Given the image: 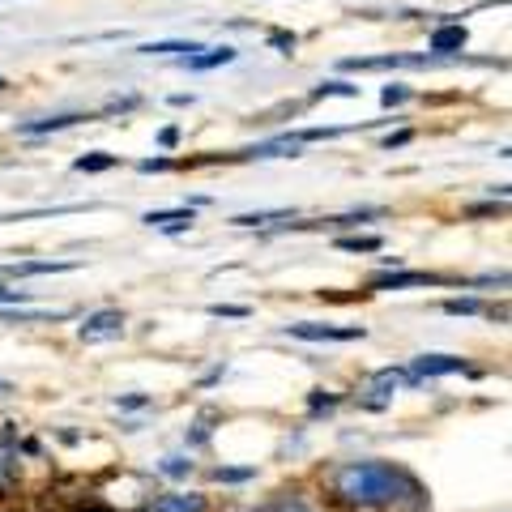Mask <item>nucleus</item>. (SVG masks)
Here are the masks:
<instances>
[{
    "label": "nucleus",
    "instance_id": "obj_1",
    "mask_svg": "<svg viewBox=\"0 0 512 512\" xmlns=\"http://www.w3.org/2000/svg\"><path fill=\"white\" fill-rule=\"evenodd\" d=\"M320 500L338 512H423L427 487L414 478L402 461L359 457L338 461L320 478Z\"/></svg>",
    "mask_w": 512,
    "mask_h": 512
},
{
    "label": "nucleus",
    "instance_id": "obj_2",
    "mask_svg": "<svg viewBox=\"0 0 512 512\" xmlns=\"http://www.w3.org/2000/svg\"><path fill=\"white\" fill-rule=\"evenodd\" d=\"M406 367H380V372H372L363 384H359V393H355V402L363 410H389L393 406V397L406 389Z\"/></svg>",
    "mask_w": 512,
    "mask_h": 512
},
{
    "label": "nucleus",
    "instance_id": "obj_3",
    "mask_svg": "<svg viewBox=\"0 0 512 512\" xmlns=\"http://www.w3.org/2000/svg\"><path fill=\"white\" fill-rule=\"evenodd\" d=\"M22 478V436L13 423H0V500L18 491Z\"/></svg>",
    "mask_w": 512,
    "mask_h": 512
},
{
    "label": "nucleus",
    "instance_id": "obj_4",
    "mask_svg": "<svg viewBox=\"0 0 512 512\" xmlns=\"http://www.w3.org/2000/svg\"><path fill=\"white\" fill-rule=\"evenodd\" d=\"M261 512H329V504L320 500V491L308 483H291V487H278L274 495L265 500Z\"/></svg>",
    "mask_w": 512,
    "mask_h": 512
},
{
    "label": "nucleus",
    "instance_id": "obj_5",
    "mask_svg": "<svg viewBox=\"0 0 512 512\" xmlns=\"http://www.w3.org/2000/svg\"><path fill=\"white\" fill-rule=\"evenodd\" d=\"M457 372H474V367L461 359V355H419V359H410L406 380H410V384H427V380L457 376Z\"/></svg>",
    "mask_w": 512,
    "mask_h": 512
},
{
    "label": "nucleus",
    "instance_id": "obj_6",
    "mask_svg": "<svg viewBox=\"0 0 512 512\" xmlns=\"http://www.w3.org/2000/svg\"><path fill=\"white\" fill-rule=\"evenodd\" d=\"M286 338H299V342H363L367 329L363 325H316V320H299V325H286Z\"/></svg>",
    "mask_w": 512,
    "mask_h": 512
},
{
    "label": "nucleus",
    "instance_id": "obj_7",
    "mask_svg": "<svg viewBox=\"0 0 512 512\" xmlns=\"http://www.w3.org/2000/svg\"><path fill=\"white\" fill-rule=\"evenodd\" d=\"M77 338L82 342H116V338H124V312H116V308L90 312L82 325H77Z\"/></svg>",
    "mask_w": 512,
    "mask_h": 512
},
{
    "label": "nucleus",
    "instance_id": "obj_8",
    "mask_svg": "<svg viewBox=\"0 0 512 512\" xmlns=\"http://www.w3.org/2000/svg\"><path fill=\"white\" fill-rule=\"evenodd\" d=\"M427 64H436V56H355V60H342L346 73H384V69H427Z\"/></svg>",
    "mask_w": 512,
    "mask_h": 512
},
{
    "label": "nucleus",
    "instance_id": "obj_9",
    "mask_svg": "<svg viewBox=\"0 0 512 512\" xmlns=\"http://www.w3.org/2000/svg\"><path fill=\"white\" fill-rule=\"evenodd\" d=\"M141 512H210V495H201V491H158Z\"/></svg>",
    "mask_w": 512,
    "mask_h": 512
},
{
    "label": "nucleus",
    "instance_id": "obj_10",
    "mask_svg": "<svg viewBox=\"0 0 512 512\" xmlns=\"http://www.w3.org/2000/svg\"><path fill=\"white\" fill-rule=\"evenodd\" d=\"M444 278L436 274H423V269H393V274H376L372 282V291H406V286H440Z\"/></svg>",
    "mask_w": 512,
    "mask_h": 512
},
{
    "label": "nucleus",
    "instance_id": "obj_11",
    "mask_svg": "<svg viewBox=\"0 0 512 512\" xmlns=\"http://www.w3.org/2000/svg\"><path fill=\"white\" fill-rule=\"evenodd\" d=\"M146 227L163 231V235H184L192 227V210L184 205V210H150L146 214Z\"/></svg>",
    "mask_w": 512,
    "mask_h": 512
},
{
    "label": "nucleus",
    "instance_id": "obj_12",
    "mask_svg": "<svg viewBox=\"0 0 512 512\" xmlns=\"http://www.w3.org/2000/svg\"><path fill=\"white\" fill-rule=\"evenodd\" d=\"M69 269H77L73 261H18V265H5L0 274L9 278H39V274H69Z\"/></svg>",
    "mask_w": 512,
    "mask_h": 512
},
{
    "label": "nucleus",
    "instance_id": "obj_13",
    "mask_svg": "<svg viewBox=\"0 0 512 512\" xmlns=\"http://www.w3.org/2000/svg\"><path fill=\"white\" fill-rule=\"evenodd\" d=\"M231 60H235V47H201L197 56H188L180 64L192 73H210V69H218V64H231Z\"/></svg>",
    "mask_w": 512,
    "mask_h": 512
},
{
    "label": "nucleus",
    "instance_id": "obj_14",
    "mask_svg": "<svg viewBox=\"0 0 512 512\" xmlns=\"http://www.w3.org/2000/svg\"><path fill=\"white\" fill-rule=\"evenodd\" d=\"M466 26H440L436 35H431V52H436V60L440 56H453V52H461L466 47Z\"/></svg>",
    "mask_w": 512,
    "mask_h": 512
},
{
    "label": "nucleus",
    "instance_id": "obj_15",
    "mask_svg": "<svg viewBox=\"0 0 512 512\" xmlns=\"http://www.w3.org/2000/svg\"><path fill=\"white\" fill-rule=\"evenodd\" d=\"M77 120H86V116H47V120H26V124H18V133H26V137L60 133V128H73Z\"/></svg>",
    "mask_w": 512,
    "mask_h": 512
},
{
    "label": "nucleus",
    "instance_id": "obj_16",
    "mask_svg": "<svg viewBox=\"0 0 512 512\" xmlns=\"http://www.w3.org/2000/svg\"><path fill=\"white\" fill-rule=\"evenodd\" d=\"M141 52H146V56H175V52H184L180 60H188V56L201 52V43H180V39H171V43H146Z\"/></svg>",
    "mask_w": 512,
    "mask_h": 512
},
{
    "label": "nucleus",
    "instance_id": "obj_17",
    "mask_svg": "<svg viewBox=\"0 0 512 512\" xmlns=\"http://www.w3.org/2000/svg\"><path fill=\"white\" fill-rule=\"evenodd\" d=\"M192 470H197V461H192V457H163V461H158V474L175 478V483H180V478H192Z\"/></svg>",
    "mask_w": 512,
    "mask_h": 512
},
{
    "label": "nucleus",
    "instance_id": "obj_18",
    "mask_svg": "<svg viewBox=\"0 0 512 512\" xmlns=\"http://www.w3.org/2000/svg\"><path fill=\"white\" fill-rule=\"evenodd\" d=\"M252 478H256V466H214V483L239 487V483H252Z\"/></svg>",
    "mask_w": 512,
    "mask_h": 512
},
{
    "label": "nucleus",
    "instance_id": "obj_19",
    "mask_svg": "<svg viewBox=\"0 0 512 512\" xmlns=\"http://www.w3.org/2000/svg\"><path fill=\"white\" fill-rule=\"evenodd\" d=\"M338 248H342V252H380L384 239H380V235H342Z\"/></svg>",
    "mask_w": 512,
    "mask_h": 512
},
{
    "label": "nucleus",
    "instance_id": "obj_20",
    "mask_svg": "<svg viewBox=\"0 0 512 512\" xmlns=\"http://www.w3.org/2000/svg\"><path fill=\"white\" fill-rule=\"evenodd\" d=\"M269 222H291V210H269V214H239L235 227H269Z\"/></svg>",
    "mask_w": 512,
    "mask_h": 512
},
{
    "label": "nucleus",
    "instance_id": "obj_21",
    "mask_svg": "<svg viewBox=\"0 0 512 512\" xmlns=\"http://www.w3.org/2000/svg\"><path fill=\"white\" fill-rule=\"evenodd\" d=\"M342 406V397L338 393H329V389H316L312 397H308V414L316 419V414H329V410H338Z\"/></svg>",
    "mask_w": 512,
    "mask_h": 512
},
{
    "label": "nucleus",
    "instance_id": "obj_22",
    "mask_svg": "<svg viewBox=\"0 0 512 512\" xmlns=\"http://www.w3.org/2000/svg\"><path fill=\"white\" fill-rule=\"evenodd\" d=\"M73 167H77V171H86V175H99V171H111V167H116V154H86V158H77Z\"/></svg>",
    "mask_w": 512,
    "mask_h": 512
},
{
    "label": "nucleus",
    "instance_id": "obj_23",
    "mask_svg": "<svg viewBox=\"0 0 512 512\" xmlns=\"http://www.w3.org/2000/svg\"><path fill=\"white\" fill-rule=\"evenodd\" d=\"M329 94H342V99H359V86H350V82H325V86L312 90V99H329Z\"/></svg>",
    "mask_w": 512,
    "mask_h": 512
},
{
    "label": "nucleus",
    "instance_id": "obj_24",
    "mask_svg": "<svg viewBox=\"0 0 512 512\" xmlns=\"http://www.w3.org/2000/svg\"><path fill=\"white\" fill-rule=\"evenodd\" d=\"M444 312L448 316H478L483 312V303L478 299H444Z\"/></svg>",
    "mask_w": 512,
    "mask_h": 512
},
{
    "label": "nucleus",
    "instance_id": "obj_25",
    "mask_svg": "<svg viewBox=\"0 0 512 512\" xmlns=\"http://www.w3.org/2000/svg\"><path fill=\"white\" fill-rule=\"evenodd\" d=\"M210 316H227V320H248L252 308H239V303H210Z\"/></svg>",
    "mask_w": 512,
    "mask_h": 512
},
{
    "label": "nucleus",
    "instance_id": "obj_26",
    "mask_svg": "<svg viewBox=\"0 0 512 512\" xmlns=\"http://www.w3.org/2000/svg\"><path fill=\"white\" fill-rule=\"evenodd\" d=\"M406 99H410L406 86H384V90H380V103H384V107H402Z\"/></svg>",
    "mask_w": 512,
    "mask_h": 512
},
{
    "label": "nucleus",
    "instance_id": "obj_27",
    "mask_svg": "<svg viewBox=\"0 0 512 512\" xmlns=\"http://www.w3.org/2000/svg\"><path fill=\"white\" fill-rule=\"evenodd\" d=\"M116 406H120V410H146L150 397H146V393H124V397H116Z\"/></svg>",
    "mask_w": 512,
    "mask_h": 512
},
{
    "label": "nucleus",
    "instance_id": "obj_28",
    "mask_svg": "<svg viewBox=\"0 0 512 512\" xmlns=\"http://www.w3.org/2000/svg\"><path fill=\"white\" fill-rule=\"evenodd\" d=\"M18 303H30V291H9V286H0V308H18Z\"/></svg>",
    "mask_w": 512,
    "mask_h": 512
},
{
    "label": "nucleus",
    "instance_id": "obj_29",
    "mask_svg": "<svg viewBox=\"0 0 512 512\" xmlns=\"http://www.w3.org/2000/svg\"><path fill=\"white\" fill-rule=\"evenodd\" d=\"M269 47H278V52L291 56V52H295V35H286V30H274V35H269Z\"/></svg>",
    "mask_w": 512,
    "mask_h": 512
},
{
    "label": "nucleus",
    "instance_id": "obj_30",
    "mask_svg": "<svg viewBox=\"0 0 512 512\" xmlns=\"http://www.w3.org/2000/svg\"><path fill=\"white\" fill-rule=\"evenodd\" d=\"M175 163H171V158H141V163H137V171H146V175H154V171H171Z\"/></svg>",
    "mask_w": 512,
    "mask_h": 512
},
{
    "label": "nucleus",
    "instance_id": "obj_31",
    "mask_svg": "<svg viewBox=\"0 0 512 512\" xmlns=\"http://www.w3.org/2000/svg\"><path fill=\"white\" fill-rule=\"evenodd\" d=\"M410 141V128H402V133H389L384 137V150H397V146H406Z\"/></svg>",
    "mask_w": 512,
    "mask_h": 512
},
{
    "label": "nucleus",
    "instance_id": "obj_32",
    "mask_svg": "<svg viewBox=\"0 0 512 512\" xmlns=\"http://www.w3.org/2000/svg\"><path fill=\"white\" fill-rule=\"evenodd\" d=\"M73 512H116L111 504H103V500H86V504H77Z\"/></svg>",
    "mask_w": 512,
    "mask_h": 512
},
{
    "label": "nucleus",
    "instance_id": "obj_33",
    "mask_svg": "<svg viewBox=\"0 0 512 512\" xmlns=\"http://www.w3.org/2000/svg\"><path fill=\"white\" fill-rule=\"evenodd\" d=\"M158 141H163V146L171 150V146H175V141H180V133H175V128H163V133H158Z\"/></svg>",
    "mask_w": 512,
    "mask_h": 512
},
{
    "label": "nucleus",
    "instance_id": "obj_34",
    "mask_svg": "<svg viewBox=\"0 0 512 512\" xmlns=\"http://www.w3.org/2000/svg\"><path fill=\"white\" fill-rule=\"evenodd\" d=\"M9 393H13V384H9V380H0V397H9Z\"/></svg>",
    "mask_w": 512,
    "mask_h": 512
},
{
    "label": "nucleus",
    "instance_id": "obj_35",
    "mask_svg": "<svg viewBox=\"0 0 512 512\" xmlns=\"http://www.w3.org/2000/svg\"><path fill=\"white\" fill-rule=\"evenodd\" d=\"M231 512H261V508H231Z\"/></svg>",
    "mask_w": 512,
    "mask_h": 512
},
{
    "label": "nucleus",
    "instance_id": "obj_36",
    "mask_svg": "<svg viewBox=\"0 0 512 512\" xmlns=\"http://www.w3.org/2000/svg\"><path fill=\"white\" fill-rule=\"evenodd\" d=\"M0 90H5V77H0Z\"/></svg>",
    "mask_w": 512,
    "mask_h": 512
}]
</instances>
